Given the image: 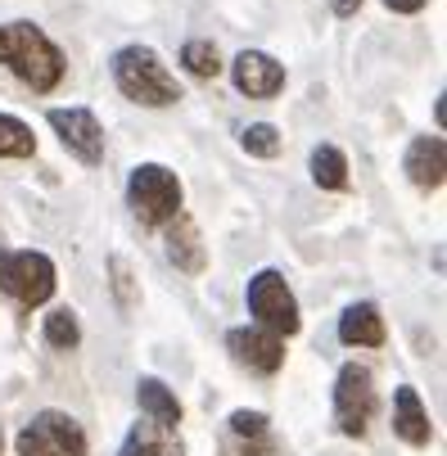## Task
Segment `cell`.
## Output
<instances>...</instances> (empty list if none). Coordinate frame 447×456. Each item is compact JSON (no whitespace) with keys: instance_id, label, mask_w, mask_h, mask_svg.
<instances>
[{"instance_id":"cell-4","label":"cell","mask_w":447,"mask_h":456,"mask_svg":"<svg viewBox=\"0 0 447 456\" xmlns=\"http://www.w3.org/2000/svg\"><path fill=\"white\" fill-rule=\"evenodd\" d=\"M0 289L10 298L37 307L54 294V263L45 253H14V248H0Z\"/></svg>"},{"instance_id":"cell-19","label":"cell","mask_w":447,"mask_h":456,"mask_svg":"<svg viewBox=\"0 0 447 456\" xmlns=\"http://www.w3.org/2000/svg\"><path fill=\"white\" fill-rule=\"evenodd\" d=\"M181 63H185V69L195 73V77H217V73H222V54H217L213 41H185Z\"/></svg>"},{"instance_id":"cell-21","label":"cell","mask_w":447,"mask_h":456,"mask_svg":"<svg viewBox=\"0 0 447 456\" xmlns=\"http://www.w3.org/2000/svg\"><path fill=\"white\" fill-rule=\"evenodd\" d=\"M244 150L248 154H258V159H276L280 154V132H276V126L272 122H253V126H244Z\"/></svg>"},{"instance_id":"cell-14","label":"cell","mask_w":447,"mask_h":456,"mask_svg":"<svg viewBox=\"0 0 447 456\" xmlns=\"http://www.w3.org/2000/svg\"><path fill=\"white\" fill-rule=\"evenodd\" d=\"M122 456H185L176 429H163V425H136L122 443Z\"/></svg>"},{"instance_id":"cell-22","label":"cell","mask_w":447,"mask_h":456,"mask_svg":"<svg viewBox=\"0 0 447 456\" xmlns=\"http://www.w3.org/2000/svg\"><path fill=\"white\" fill-rule=\"evenodd\" d=\"M231 434H240V438H263V434H267V416H263V411H235V416H231Z\"/></svg>"},{"instance_id":"cell-2","label":"cell","mask_w":447,"mask_h":456,"mask_svg":"<svg viewBox=\"0 0 447 456\" xmlns=\"http://www.w3.org/2000/svg\"><path fill=\"white\" fill-rule=\"evenodd\" d=\"M113 82H118V91L126 100H136L145 109H163V104L181 100L176 77L163 69V59L150 45H122L113 54Z\"/></svg>"},{"instance_id":"cell-20","label":"cell","mask_w":447,"mask_h":456,"mask_svg":"<svg viewBox=\"0 0 447 456\" xmlns=\"http://www.w3.org/2000/svg\"><path fill=\"white\" fill-rule=\"evenodd\" d=\"M45 339H50L54 348H77V339H82V330H77V316H73L69 307L50 312V316H45Z\"/></svg>"},{"instance_id":"cell-5","label":"cell","mask_w":447,"mask_h":456,"mask_svg":"<svg viewBox=\"0 0 447 456\" xmlns=\"http://www.w3.org/2000/svg\"><path fill=\"white\" fill-rule=\"evenodd\" d=\"M19 456H86V434L73 416L41 411L19 434Z\"/></svg>"},{"instance_id":"cell-10","label":"cell","mask_w":447,"mask_h":456,"mask_svg":"<svg viewBox=\"0 0 447 456\" xmlns=\"http://www.w3.org/2000/svg\"><path fill=\"white\" fill-rule=\"evenodd\" d=\"M226 348H231V357H235L240 366L263 370V375L280 370V362H285V344H280L272 330H231V335H226Z\"/></svg>"},{"instance_id":"cell-25","label":"cell","mask_w":447,"mask_h":456,"mask_svg":"<svg viewBox=\"0 0 447 456\" xmlns=\"http://www.w3.org/2000/svg\"><path fill=\"white\" fill-rule=\"evenodd\" d=\"M357 5H362V0H330V10H335L339 19H353V14H357Z\"/></svg>"},{"instance_id":"cell-1","label":"cell","mask_w":447,"mask_h":456,"mask_svg":"<svg viewBox=\"0 0 447 456\" xmlns=\"http://www.w3.org/2000/svg\"><path fill=\"white\" fill-rule=\"evenodd\" d=\"M0 63H10L14 77L28 82L37 95L63 82V54L37 23H5L0 28Z\"/></svg>"},{"instance_id":"cell-23","label":"cell","mask_w":447,"mask_h":456,"mask_svg":"<svg viewBox=\"0 0 447 456\" xmlns=\"http://www.w3.org/2000/svg\"><path fill=\"white\" fill-rule=\"evenodd\" d=\"M113 276H118V294H122V303H132V285H126V281H132V276H126V263H122V257H113Z\"/></svg>"},{"instance_id":"cell-13","label":"cell","mask_w":447,"mask_h":456,"mask_svg":"<svg viewBox=\"0 0 447 456\" xmlns=\"http://www.w3.org/2000/svg\"><path fill=\"white\" fill-rule=\"evenodd\" d=\"M339 339L357 344V348H379L385 344V316H379L375 303H353L339 316Z\"/></svg>"},{"instance_id":"cell-8","label":"cell","mask_w":447,"mask_h":456,"mask_svg":"<svg viewBox=\"0 0 447 456\" xmlns=\"http://www.w3.org/2000/svg\"><path fill=\"white\" fill-rule=\"evenodd\" d=\"M50 126L82 163H100L104 159V132H100V122H95L91 109H50Z\"/></svg>"},{"instance_id":"cell-17","label":"cell","mask_w":447,"mask_h":456,"mask_svg":"<svg viewBox=\"0 0 447 456\" xmlns=\"http://www.w3.org/2000/svg\"><path fill=\"white\" fill-rule=\"evenodd\" d=\"M312 181L321 190H348V159L335 145H316L312 150Z\"/></svg>"},{"instance_id":"cell-11","label":"cell","mask_w":447,"mask_h":456,"mask_svg":"<svg viewBox=\"0 0 447 456\" xmlns=\"http://www.w3.org/2000/svg\"><path fill=\"white\" fill-rule=\"evenodd\" d=\"M402 167H407V176L420 190H438L443 176H447V145H443V136H416Z\"/></svg>"},{"instance_id":"cell-9","label":"cell","mask_w":447,"mask_h":456,"mask_svg":"<svg viewBox=\"0 0 447 456\" xmlns=\"http://www.w3.org/2000/svg\"><path fill=\"white\" fill-rule=\"evenodd\" d=\"M235 86L248 100H272V95L285 91V69L272 54H263V50H244L235 59Z\"/></svg>"},{"instance_id":"cell-18","label":"cell","mask_w":447,"mask_h":456,"mask_svg":"<svg viewBox=\"0 0 447 456\" xmlns=\"http://www.w3.org/2000/svg\"><path fill=\"white\" fill-rule=\"evenodd\" d=\"M28 154H37L32 126L10 118V113H0V159H28Z\"/></svg>"},{"instance_id":"cell-6","label":"cell","mask_w":447,"mask_h":456,"mask_svg":"<svg viewBox=\"0 0 447 456\" xmlns=\"http://www.w3.org/2000/svg\"><path fill=\"white\" fill-rule=\"evenodd\" d=\"M248 312L258 316V325L272 330L276 339L298 330V303H294V294H289L280 272H258L248 281Z\"/></svg>"},{"instance_id":"cell-24","label":"cell","mask_w":447,"mask_h":456,"mask_svg":"<svg viewBox=\"0 0 447 456\" xmlns=\"http://www.w3.org/2000/svg\"><path fill=\"white\" fill-rule=\"evenodd\" d=\"M385 5H389L394 14H420V10H425V0H385Z\"/></svg>"},{"instance_id":"cell-3","label":"cell","mask_w":447,"mask_h":456,"mask_svg":"<svg viewBox=\"0 0 447 456\" xmlns=\"http://www.w3.org/2000/svg\"><path fill=\"white\" fill-rule=\"evenodd\" d=\"M126 204L145 226H167L181 213V181L163 163H141L126 181Z\"/></svg>"},{"instance_id":"cell-15","label":"cell","mask_w":447,"mask_h":456,"mask_svg":"<svg viewBox=\"0 0 447 456\" xmlns=\"http://www.w3.org/2000/svg\"><path fill=\"white\" fill-rule=\"evenodd\" d=\"M394 429L407 438V443H416V447H425L429 443V416H425V407H420V398H416V388H398V398H394Z\"/></svg>"},{"instance_id":"cell-12","label":"cell","mask_w":447,"mask_h":456,"mask_svg":"<svg viewBox=\"0 0 447 456\" xmlns=\"http://www.w3.org/2000/svg\"><path fill=\"white\" fill-rule=\"evenodd\" d=\"M167 257H172L181 272H190V276L204 272V263H208V257H204V240H199V226L190 222L185 213H176V217L167 222Z\"/></svg>"},{"instance_id":"cell-16","label":"cell","mask_w":447,"mask_h":456,"mask_svg":"<svg viewBox=\"0 0 447 456\" xmlns=\"http://www.w3.org/2000/svg\"><path fill=\"white\" fill-rule=\"evenodd\" d=\"M136 398H141V407H145V416L154 425H163V429H176L181 425V403L172 398V388L163 379H141L136 384Z\"/></svg>"},{"instance_id":"cell-7","label":"cell","mask_w":447,"mask_h":456,"mask_svg":"<svg viewBox=\"0 0 447 456\" xmlns=\"http://www.w3.org/2000/svg\"><path fill=\"white\" fill-rule=\"evenodd\" d=\"M375 416V384L366 366H344L335 379V425L348 438H362Z\"/></svg>"}]
</instances>
